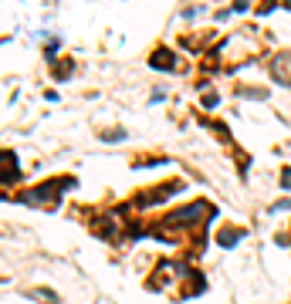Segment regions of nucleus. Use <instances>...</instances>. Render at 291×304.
<instances>
[{"instance_id": "1", "label": "nucleus", "mask_w": 291, "mask_h": 304, "mask_svg": "<svg viewBox=\"0 0 291 304\" xmlns=\"http://www.w3.org/2000/svg\"><path fill=\"white\" fill-rule=\"evenodd\" d=\"M203 216H214V206L210 203H203V200H196L190 206L176 209L170 216H163V227H156L153 233L156 237H166V240H176V237H183L186 230H193L200 240H207V220Z\"/></svg>"}, {"instance_id": "4", "label": "nucleus", "mask_w": 291, "mask_h": 304, "mask_svg": "<svg viewBox=\"0 0 291 304\" xmlns=\"http://www.w3.org/2000/svg\"><path fill=\"white\" fill-rule=\"evenodd\" d=\"M149 64H153V68H159V71H176V61H173V54H170L166 48H159V51L149 57Z\"/></svg>"}, {"instance_id": "6", "label": "nucleus", "mask_w": 291, "mask_h": 304, "mask_svg": "<svg viewBox=\"0 0 291 304\" xmlns=\"http://www.w3.org/2000/svg\"><path fill=\"white\" fill-rule=\"evenodd\" d=\"M217 101H220V95H217V92H207V95H203V105H207V108H214Z\"/></svg>"}, {"instance_id": "7", "label": "nucleus", "mask_w": 291, "mask_h": 304, "mask_svg": "<svg viewBox=\"0 0 291 304\" xmlns=\"http://www.w3.org/2000/svg\"><path fill=\"white\" fill-rule=\"evenodd\" d=\"M281 209H291V200H278L271 206V213H281Z\"/></svg>"}, {"instance_id": "2", "label": "nucleus", "mask_w": 291, "mask_h": 304, "mask_svg": "<svg viewBox=\"0 0 291 304\" xmlns=\"http://www.w3.org/2000/svg\"><path fill=\"white\" fill-rule=\"evenodd\" d=\"M58 190H75V179L71 176H58V179H48V183H41V186H34V190L20 193L17 200L20 203H27V206H44V209H55L61 200Z\"/></svg>"}, {"instance_id": "9", "label": "nucleus", "mask_w": 291, "mask_h": 304, "mask_svg": "<svg viewBox=\"0 0 291 304\" xmlns=\"http://www.w3.org/2000/svg\"><path fill=\"white\" fill-rule=\"evenodd\" d=\"M281 186H285V190H291V169L281 172Z\"/></svg>"}, {"instance_id": "3", "label": "nucleus", "mask_w": 291, "mask_h": 304, "mask_svg": "<svg viewBox=\"0 0 291 304\" xmlns=\"http://www.w3.org/2000/svg\"><path fill=\"white\" fill-rule=\"evenodd\" d=\"M271 78L278 85H291V51H285L271 61Z\"/></svg>"}, {"instance_id": "8", "label": "nucleus", "mask_w": 291, "mask_h": 304, "mask_svg": "<svg viewBox=\"0 0 291 304\" xmlns=\"http://www.w3.org/2000/svg\"><path fill=\"white\" fill-rule=\"evenodd\" d=\"M55 75H58V78H64V75H71V64H58V68H55Z\"/></svg>"}, {"instance_id": "5", "label": "nucleus", "mask_w": 291, "mask_h": 304, "mask_svg": "<svg viewBox=\"0 0 291 304\" xmlns=\"http://www.w3.org/2000/svg\"><path fill=\"white\" fill-rule=\"evenodd\" d=\"M240 237H244V230H240V227H224L220 233H217V244H220V247H233Z\"/></svg>"}]
</instances>
